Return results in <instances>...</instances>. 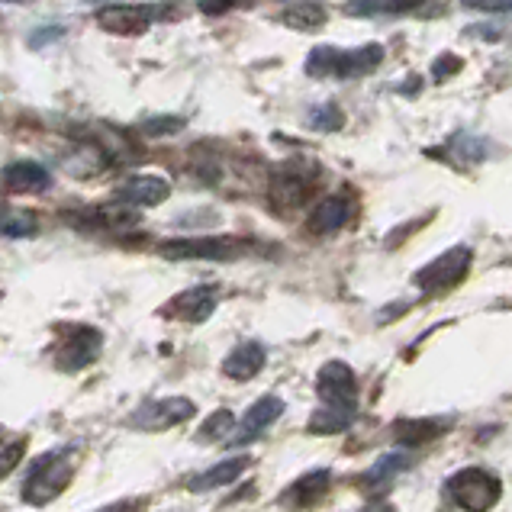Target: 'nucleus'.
<instances>
[{"label":"nucleus","mask_w":512,"mask_h":512,"mask_svg":"<svg viewBox=\"0 0 512 512\" xmlns=\"http://www.w3.org/2000/svg\"><path fill=\"white\" fill-rule=\"evenodd\" d=\"M316 393L323 406L310 416V432L339 435L345 432L358 413V380L345 361H329L316 377Z\"/></svg>","instance_id":"1"},{"label":"nucleus","mask_w":512,"mask_h":512,"mask_svg":"<svg viewBox=\"0 0 512 512\" xmlns=\"http://www.w3.org/2000/svg\"><path fill=\"white\" fill-rule=\"evenodd\" d=\"M71 474H75V455L65 451H46L39 455L33 464H29L26 484H23V500L42 506L52 503L58 493H62L71 484Z\"/></svg>","instance_id":"2"},{"label":"nucleus","mask_w":512,"mask_h":512,"mask_svg":"<svg viewBox=\"0 0 512 512\" xmlns=\"http://www.w3.org/2000/svg\"><path fill=\"white\" fill-rule=\"evenodd\" d=\"M451 503L464 512H490L503 500V480L487 467H464L448 480Z\"/></svg>","instance_id":"3"},{"label":"nucleus","mask_w":512,"mask_h":512,"mask_svg":"<svg viewBox=\"0 0 512 512\" xmlns=\"http://www.w3.org/2000/svg\"><path fill=\"white\" fill-rule=\"evenodd\" d=\"M171 4H107L97 10V26L104 33L113 36H142L155 20H178L181 17V7L178 10H168Z\"/></svg>","instance_id":"4"},{"label":"nucleus","mask_w":512,"mask_h":512,"mask_svg":"<svg viewBox=\"0 0 512 512\" xmlns=\"http://www.w3.org/2000/svg\"><path fill=\"white\" fill-rule=\"evenodd\" d=\"M316 178H319V165H313V162H294V165L277 168L271 178V187H268L271 207L284 210V213L303 207L313 194Z\"/></svg>","instance_id":"5"},{"label":"nucleus","mask_w":512,"mask_h":512,"mask_svg":"<svg viewBox=\"0 0 512 512\" xmlns=\"http://www.w3.org/2000/svg\"><path fill=\"white\" fill-rule=\"evenodd\" d=\"M471 261H474V252L467 245H455L442 252L435 261H429L426 268L416 271V287L422 294H445L455 284H461L467 271H471Z\"/></svg>","instance_id":"6"},{"label":"nucleus","mask_w":512,"mask_h":512,"mask_svg":"<svg viewBox=\"0 0 512 512\" xmlns=\"http://www.w3.org/2000/svg\"><path fill=\"white\" fill-rule=\"evenodd\" d=\"M162 255L184 261V258H207V261H229L242 255V242L229 239V236H216V239H174L162 245Z\"/></svg>","instance_id":"7"},{"label":"nucleus","mask_w":512,"mask_h":512,"mask_svg":"<svg viewBox=\"0 0 512 512\" xmlns=\"http://www.w3.org/2000/svg\"><path fill=\"white\" fill-rule=\"evenodd\" d=\"M194 413H197V406L190 400H184V397L152 400L133 416V426L142 429V432H162V429H171V426H181V422H187Z\"/></svg>","instance_id":"8"},{"label":"nucleus","mask_w":512,"mask_h":512,"mask_svg":"<svg viewBox=\"0 0 512 512\" xmlns=\"http://www.w3.org/2000/svg\"><path fill=\"white\" fill-rule=\"evenodd\" d=\"M281 416H284V400L274 397V393H268V397H261V400H255L252 406H248V413L242 416V422L236 426L239 432H232L229 438L236 445H245V442H252V438H258L268 426H274V422L281 419Z\"/></svg>","instance_id":"9"},{"label":"nucleus","mask_w":512,"mask_h":512,"mask_svg":"<svg viewBox=\"0 0 512 512\" xmlns=\"http://www.w3.org/2000/svg\"><path fill=\"white\" fill-rule=\"evenodd\" d=\"M100 345H104V339H100L97 329H75L68 335V342L58 348V368L62 371H81L87 368L97 355H100Z\"/></svg>","instance_id":"10"},{"label":"nucleus","mask_w":512,"mask_h":512,"mask_svg":"<svg viewBox=\"0 0 512 512\" xmlns=\"http://www.w3.org/2000/svg\"><path fill=\"white\" fill-rule=\"evenodd\" d=\"M116 194L129 207H158V203H165L171 197V184L165 178H158V174H136V178L123 181Z\"/></svg>","instance_id":"11"},{"label":"nucleus","mask_w":512,"mask_h":512,"mask_svg":"<svg viewBox=\"0 0 512 512\" xmlns=\"http://www.w3.org/2000/svg\"><path fill=\"white\" fill-rule=\"evenodd\" d=\"M351 223V200L345 194H332L326 200H319L313 213H310V232L316 236H332V232H339Z\"/></svg>","instance_id":"12"},{"label":"nucleus","mask_w":512,"mask_h":512,"mask_svg":"<svg viewBox=\"0 0 512 512\" xmlns=\"http://www.w3.org/2000/svg\"><path fill=\"white\" fill-rule=\"evenodd\" d=\"M213 310H216V287L200 284V287H190L184 294L174 297L165 313L187 319V323H203V319H210Z\"/></svg>","instance_id":"13"},{"label":"nucleus","mask_w":512,"mask_h":512,"mask_svg":"<svg viewBox=\"0 0 512 512\" xmlns=\"http://www.w3.org/2000/svg\"><path fill=\"white\" fill-rule=\"evenodd\" d=\"M0 181L10 194H36V190H46L52 184V174L39 162H13L4 168Z\"/></svg>","instance_id":"14"},{"label":"nucleus","mask_w":512,"mask_h":512,"mask_svg":"<svg viewBox=\"0 0 512 512\" xmlns=\"http://www.w3.org/2000/svg\"><path fill=\"white\" fill-rule=\"evenodd\" d=\"M268 361V351L261 342H242L236 351H229V358L223 361V374L229 380H252Z\"/></svg>","instance_id":"15"},{"label":"nucleus","mask_w":512,"mask_h":512,"mask_svg":"<svg viewBox=\"0 0 512 512\" xmlns=\"http://www.w3.org/2000/svg\"><path fill=\"white\" fill-rule=\"evenodd\" d=\"M384 62V46H361V49H351V52H339L335 55V75L332 78H364Z\"/></svg>","instance_id":"16"},{"label":"nucleus","mask_w":512,"mask_h":512,"mask_svg":"<svg viewBox=\"0 0 512 512\" xmlns=\"http://www.w3.org/2000/svg\"><path fill=\"white\" fill-rule=\"evenodd\" d=\"M248 471V458H226V461H219L213 464L210 471H203L197 474L194 480H190V490L194 493H207V490H216V487H229V484H236V480Z\"/></svg>","instance_id":"17"},{"label":"nucleus","mask_w":512,"mask_h":512,"mask_svg":"<svg viewBox=\"0 0 512 512\" xmlns=\"http://www.w3.org/2000/svg\"><path fill=\"white\" fill-rule=\"evenodd\" d=\"M429 4V0H348L345 13L348 17H400V13H413L416 7Z\"/></svg>","instance_id":"18"},{"label":"nucleus","mask_w":512,"mask_h":512,"mask_svg":"<svg viewBox=\"0 0 512 512\" xmlns=\"http://www.w3.org/2000/svg\"><path fill=\"white\" fill-rule=\"evenodd\" d=\"M413 464H416L413 451H387V455H380L371 464V471L364 474V480H368V487H384V484H390L393 477H400L403 471H409Z\"/></svg>","instance_id":"19"},{"label":"nucleus","mask_w":512,"mask_h":512,"mask_svg":"<svg viewBox=\"0 0 512 512\" xmlns=\"http://www.w3.org/2000/svg\"><path fill=\"white\" fill-rule=\"evenodd\" d=\"M277 20H281L284 26H290V29H297V33H313V29L326 26L329 17H326V7L313 4V0H303V4L284 7Z\"/></svg>","instance_id":"20"},{"label":"nucleus","mask_w":512,"mask_h":512,"mask_svg":"<svg viewBox=\"0 0 512 512\" xmlns=\"http://www.w3.org/2000/svg\"><path fill=\"white\" fill-rule=\"evenodd\" d=\"M448 155V162L451 165H477V162H484L487 158V142L480 139V136H471V133H458V136H451L445 142V149Z\"/></svg>","instance_id":"21"},{"label":"nucleus","mask_w":512,"mask_h":512,"mask_svg":"<svg viewBox=\"0 0 512 512\" xmlns=\"http://www.w3.org/2000/svg\"><path fill=\"white\" fill-rule=\"evenodd\" d=\"M329 490V471H313V474H306L300 477L294 487H290L287 493V500H294L297 506H313L319 496H323Z\"/></svg>","instance_id":"22"},{"label":"nucleus","mask_w":512,"mask_h":512,"mask_svg":"<svg viewBox=\"0 0 512 512\" xmlns=\"http://www.w3.org/2000/svg\"><path fill=\"white\" fill-rule=\"evenodd\" d=\"M306 126L316 129V133H339V129L345 126V113L335 104L313 107L310 116H306Z\"/></svg>","instance_id":"23"},{"label":"nucleus","mask_w":512,"mask_h":512,"mask_svg":"<svg viewBox=\"0 0 512 512\" xmlns=\"http://www.w3.org/2000/svg\"><path fill=\"white\" fill-rule=\"evenodd\" d=\"M232 429H236V416H232L229 409H216V413L203 422L200 442H219V438H229Z\"/></svg>","instance_id":"24"},{"label":"nucleus","mask_w":512,"mask_h":512,"mask_svg":"<svg viewBox=\"0 0 512 512\" xmlns=\"http://www.w3.org/2000/svg\"><path fill=\"white\" fill-rule=\"evenodd\" d=\"M184 126H187L184 116H152V120H145L139 129H142V136H149V139H168V136H178Z\"/></svg>","instance_id":"25"},{"label":"nucleus","mask_w":512,"mask_h":512,"mask_svg":"<svg viewBox=\"0 0 512 512\" xmlns=\"http://www.w3.org/2000/svg\"><path fill=\"white\" fill-rule=\"evenodd\" d=\"M0 232H4V236H10V239L33 236V232H36V219L29 216V213H23V210H13V213L4 216V223H0Z\"/></svg>","instance_id":"26"},{"label":"nucleus","mask_w":512,"mask_h":512,"mask_svg":"<svg viewBox=\"0 0 512 512\" xmlns=\"http://www.w3.org/2000/svg\"><path fill=\"white\" fill-rule=\"evenodd\" d=\"M23 451H26V442H23V438H17V442H10L7 448H0V477H7V474L13 471V467L20 464Z\"/></svg>","instance_id":"27"},{"label":"nucleus","mask_w":512,"mask_h":512,"mask_svg":"<svg viewBox=\"0 0 512 512\" xmlns=\"http://www.w3.org/2000/svg\"><path fill=\"white\" fill-rule=\"evenodd\" d=\"M461 4L480 13H512V0H461Z\"/></svg>","instance_id":"28"},{"label":"nucleus","mask_w":512,"mask_h":512,"mask_svg":"<svg viewBox=\"0 0 512 512\" xmlns=\"http://www.w3.org/2000/svg\"><path fill=\"white\" fill-rule=\"evenodd\" d=\"M461 71V58L458 55H438V62L432 68V81H445L448 75Z\"/></svg>","instance_id":"29"},{"label":"nucleus","mask_w":512,"mask_h":512,"mask_svg":"<svg viewBox=\"0 0 512 512\" xmlns=\"http://www.w3.org/2000/svg\"><path fill=\"white\" fill-rule=\"evenodd\" d=\"M62 33H65L62 26H46V29H39V36H29V46L39 49V46H46V42H52V39H62Z\"/></svg>","instance_id":"30"},{"label":"nucleus","mask_w":512,"mask_h":512,"mask_svg":"<svg viewBox=\"0 0 512 512\" xmlns=\"http://www.w3.org/2000/svg\"><path fill=\"white\" fill-rule=\"evenodd\" d=\"M197 7L203 13H210V17H219V13H226L236 7V0H197Z\"/></svg>","instance_id":"31"},{"label":"nucleus","mask_w":512,"mask_h":512,"mask_svg":"<svg viewBox=\"0 0 512 512\" xmlns=\"http://www.w3.org/2000/svg\"><path fill=\"white\" fill-rule=\"evenodd\" d=\"M100 512H139V503H133V500H126V503H113V506H107V509H100Z\"/></svg>","instance_id":"32"},{"label":"nucleus","mask_w":512,"mask_h":512,"mask_svg":"<svg viewBox=\"0 0 512 512\" xmlns=\"http://www.w3.org/2000/svg\"><path fill=\"white\" fill-rule=\"evenodd\" d=\"M364 512H397V509H393L390 503H371V506L364 509Z\"/></svg>","instance_id":"33"}]
</instances>
